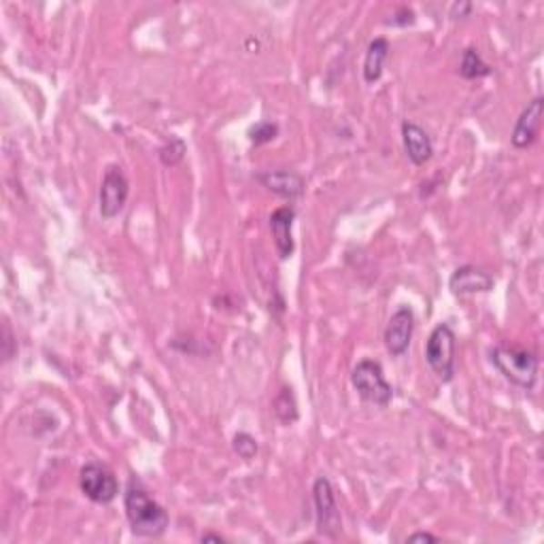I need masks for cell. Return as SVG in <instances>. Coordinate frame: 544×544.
I'll return each instance as SVG.
<instances>
[{
    "label": "cell",
    "mask_w": 544,
    "mask_h": 544,
    "mask_svg": "<svg viewBox=\"0 0 544 544\" xmlns=\"http://www.w3.org/2000/svg\"><path fill=\"white\" fill-rule=\"evenodd\" d=\"M200 542H226V540L221 536H217V534H202L200 536Z\"/></svg>",
    "instance_id": "obj_23"
},
{
    "label": "cell",
    "mask_w": 544,
    "mask_h": 544,
    "mask_svg": "<svg viewBox=\"0 0 544 544\" xmlns=\"http://www.w3.org/2000/svg\"><path fill=\"white\" fill-rule=\"evenodd\" d=\"M491 364L509 378L510 383L523 389H534L538 378V356L519 347H496L491 349Z\"/></svg>",
    "instance_id": "obj_2"
},
{
    "label": "cell",
    "mask_w": 544,
    "mask_h": 544,
    "mask_svg": "<svg viewBox=\"0 0 544 544\" xmlns=\"http://www.w3.org/2000/svg\"><path fill=\"white\" fill-rule=\"evenodd\" d=\"M315 517H317V531L326 538H337L343 529V517L337 502V493L327 477H319L313 483Z\"/></svg>",
    "instance_id": "obj_5"
},
{
    "label": "cell",
    "mask_w": 544,
    "mask_h": 544,
    "mask_svg": "<svg viewBox=\"0 0 544 544\" xmlns=\"http://www.w3.org/2000/svg\"><path fill=\"white\" fill-rule=\"evenodd\" d=\"M415 330V313L410 307H400L391 315L385 327V347L394 358H402L408 351Z\"/></svg>",
    "instance_id": "obj_8"
},
{
    "label": "cell",
    "mask_w": 544,
    "mask_h": 544,
    "mask_svg": "<svg viewBox=\"0 0 544 544\" xmlns=\"http://www.w3.org/2000/svg\"><path fill=\"white\" fill-rule=\"evenodd\" d=\"M277 135H279V126L275 122H257L249 128V141L253 145L270 143L272 138H277Z\"/></svg>",
    "instance_id": "obj_18"
},
{
    "label": "cell",
    "mask_w": 544,
    "mask_h": 544,
    "mask_svg": "<svg viewBox=\"0 0 544 544\" xmlns=\"http://www.w3.org/2000/svg\"><path fill=\"white\" fill-rule=\"evenodd\" d=\"M413 22H415V11L408 7H400L396 11V15L389 20V24H394V26H408V24Z\"/></svg>",
    "instance_id": "obj_20"
},
{
    "label": "cell",
    "mask_w": 544,
    "mask_h": 544,
    "mask_svg": "<svg viewBox=\"0 0 544 544\" xmlns=\"http://www.w3.org/2000/svg\"><path fill=\"white\" fill-rule=\"evenodd\" d=\"M124 509L130 528L141 538H160L168 528V512L149 496L147 489L136 480H130L124 493Z\"/></svg>",
    "instance_id": "obj_1"
},
{
    "label": "cell",
    "mask_w": 544,
    "mask_h": 544,
    "mask_svg": "<svg viewBox=\"0 0 544 544\" xmlns=\"http://www.w3.org/2000/svg\"><path fill=\"white\" fill-rule=\"evenodd\" d=\"M493 286H496V279H493L489 272L472 264L459 266L451 275V279H448V289L455 296L485 294L491 292Z\"/></svg>",
    "instance_id": "obj_10"
},
{
    "label": "cell",
    "mask_w": 544,
    "mask_h": 544,
    "mask_svg": "<svg viewBox=\"0 0 544 544\" xmlns=\"http://www.w3.org/2000/svg\"><path fill=\"white\" fill-rule=\"evenodd\" d=\"M407 542H438V536L428 534V531H417V534H410Z\"/></svg>",
    "instance_id": "obj_22"
},
{
    "label": "cell",
    "mask_w": 544,
    "mask_h": 544,
    "mask_svg": "<svg viewBox=\"0 0 544 544\" xmlns=\"http://www.w3.org/2000/svg\"><path fill=\"white\" fill-rule=\"evenodd\" d=\"M388 55H389L388 39L378 36V39L370 41L368 52H366V58H364V81H366V84L372 86V84H377L378 79H381L383 66H385V60H388Z\"/></svg>",
    "instance_id": "obj_14"
},
{
    "label": "cell",
    "mask_w": 544,
    "mask_h": 544,
    "mask_svg": "<svg viewBox=\"0 0 544 544\" xmlns=\"http://www.w3.org/2000/svg\"><path fill=\"white\" fill-rule=\"evenodd\" d=\"M459 75L464 79H483L487 75H491V66L480 58V54L477 49L468 47L461 54V62H459Z\"/></svg>",
    "instance_id": "obj_15"
},
{
    "label": "cell",
    "mask_w": 544,
    "mask_h": 544,
    "mask_svg": "<svg viewBox=\"0 0 544 544\" xmlns=\"http://www.w3.org/2000/svg\"><path fill=\"white\" fill-rule=\"evenodd\" d=\"M472 3H455L451 7V17L453 20H461V17H468L472 11Z\"/></svg>",
    "instance_id": "obj_21"
},
{
    "label": "cell",
    "mask_w": 544,
    "mask_h": 544,
    "mask_svg": "<svg viewBox=\"0 0 544 544\" xmlns=\"http://www.w3.org/2000/svg\"><path fill=\"white\" fill-rule=\"evenodd\" d=\"M186 151H187V145L183 138L170 136L168 141L160 147V160L164 166H176V164L183 162V157H186Z\"/></svg>",
    "instance_id": "obj_17"
},
{
    "label": "cell",
    "mask_w": 544,
    "mask_h": 544,
    "mask_svg": "<svg viewBox=\"0 0 544 544\" xmlns=\"http://www.w3.org/2000/svg\"><path fill=\"white\" fill-rule=\"evenodd\" d=\"M455 347L458 338L448 324H438L428 337L426 362L442 383H451L455 377Z\"/></svg>",
    "instance_id": "obj_3"
},
{
    "label": "cell",
    "mask_w": 544,
    "mask_h": 544,
    "mask_svg": "<svg viewBox=\"0 0 544 544\" xmlns=\"http://www.w3.org/2000/svg\"><path fill=\"white\" fill-rule=\"evenodd\" d=\"M257 181L272 194L281 196V198H300L305 192V179L294 170H266L257 175Z\"/></svg>",
    "instance_id": "obj_13"
},
{
    "label": "cell",
    "mask_w": 544,
    "mask_h": 544,
    "mask_svg": "<svg viewBox=\"0 0 544 544\" xmlns=\"http://www.w3.org/2000/svg\"><path fill=\"white\" fill-rule=\"evenodd\" d=\"M128 194H130V183L126 179L124 170L119 166L106 168L98 192L100 215H103L105 219L117 217V215L124 211Z\"/></svg>",
    "instance_id": "obj_7"
},
{
    "label": "cell",
    "mask_w": 544,
    "mask_h": 544,
    "mask_svg": "<svg viewBox=\"0 0 544 544\" xmlns=\"http://www.w3.org/2000/svg\"><path fill=\"white\" fill-rule=\"evenodd\" d=\"M79 487L84 496L92 499L94 504H111L119 493L116 474L109 466L98 464V461H90L81 468Z\"/></svg>",
    "instance_id": "obj_6"
},
{
    "label": "cell",
    "mask_w": 544,
    "mask_h": 544,
    "mask_svg": "<svg viewBox=\"0 0 544 544\" xmlns=\"http://www.w3.org/2000/svg\"><path fill=\"white\" fill-rule=\"evenodd\" d=\"M232 447H234V451H237L238 458H243V459H253L257 453V440L247 432H238L237 436H234Z\"/></svg>",
    "instance_id": "obj_19"
},
{
    "label": "cell",
    "mask_w": 544,
    "mask_h": 544,
    "mask_svg": "<svg viewBox=\"0 0 544 544\" xmlns=\"http://www.w3.org/2000/svg\"><path fill=\"white\" fill-rule=\"evenodd\" d=\"M351 383L366 402L377 404L381 408L389 407L391 398H394V389L385 378L381 364L375 359H362L351 372Z\"/></svg>",
    "instance_id": "obj_4"
},
{
    "label": "cell",
    "mask_w": 544,
    "mask_h": 544,
    "mask_svg": "<svg viewBox=\"0 0 544 544\" xmlns=\"http://www.w3.org/2000/svg\"><path fill=\"white\" fill-rule=\"evenodd\" d=\"M296 219V211L292 207H281L270 215V232L272 238H275L277 253H279L281 259H287L294 256L296 243L292 237V226Z\"/></svg>",
    "instance_id": "obj_11"
},
{
    "label": "cell",
    "mask_w": 544,
    "mask_h": 544,
    "mask_svg": "<svg viewBox=\"0 0 544 544\" xmlns=\"http://www.w3.org/2000/svg\"><path fill=\"white\" fill-rule=\"evenodd\" d=\"M275 415L279 417V421L286 423V426L298 419V404H296L292 388H283L279 396L275 398Z\"/></svg>",
    "instance_id": "obj_16"
},
{
    "label": "cell",
    "mask_w": 544,
    "mask_h": 544,
    "mask_svg": "<svg viewBox=\"0 0 544 544\" xmlns=\"http://www.w3.org/2000/svg\"><path fill=\"white\" fill-rule=\"evenodd\" d=\"M542 116H544V98L536 96L521 111V116H519L515 128H512L510 141L517 149H528L529 145L536 141L538 135H540Z\"/></svg>",
    "instance_id": "obj_9"
},
{
    "label": "cell",
    "mask_w": 544,
    "mask_h": 544,
    "mask_svg": "<svg viewBox=\"0 0 544 544\" xmlns=\"http://www.w3.org/2000/svg\"><path fill=\"white\" fill-rule=\"evenodd\" d=\"M402 143L408 160L413 162L415 166H423V164L429 162V157L434 156L432 138H429L428 132L423 130L419 124L415 122L402 124Z\"/></svg>",
    "instance_id": "obj_12"
}]
</instances>
